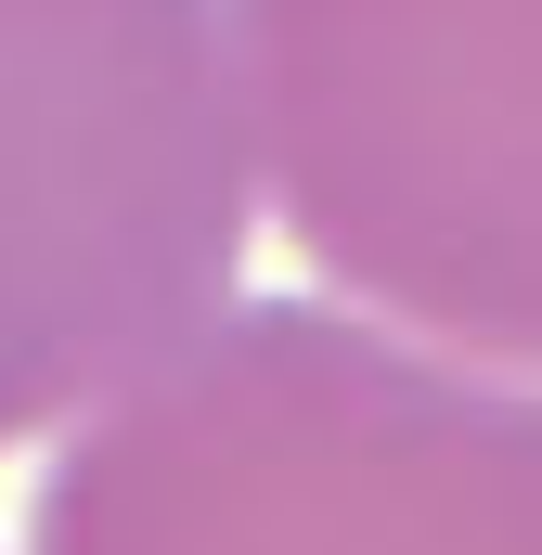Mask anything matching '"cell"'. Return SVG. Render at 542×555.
<instances>
[{
	"instance_id": "obj_1",
	"label": "cell",
	"mask_w": 542,
	"mask_h": 555,
	"mask_svg": "<svg viewBox=\"0 0 542 555\" xmlns=\"http://www.w3.org/2000/svg\"><path fill=\"white\" fill-rule=\"evenodd\" d=\"M26 555H542V388L233 297L52 439Z\"/></svg>"
},
{
	"instance_id": "obj_2",
	"label": "cell",
	"mask_w": 542,
	"mask_h": 555,
	"mask_svg": "<svg viewBox=\"0 0 542 555\" xmlns=\"http://www.w3.org/2000/svg\"><path fill=\"white\" fill-rule=\"evenodd\" d=\"M233 91L310 297L542 388V0H233Z\"/></svg>"
},
{
	"instance_id": "obj_3",
	"label": "cell",
	"mask_w": 542,
	"mask_h": 555,
	"mask_svg": "<svg viewBox=\"0 0 542 555\" xmlns=\"http://www.w3.org/2000/svg\"><path fill=\"white\" fill-rule=\"evenodd\" d=\"M246 246L233 0H0V452L233 310Z\"/></svg>"
}]
</instances>
